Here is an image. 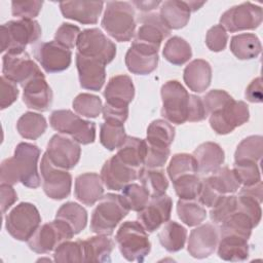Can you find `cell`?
Segmentation results:
<instances>
[{"label": "cell", "mask_w": 263, "mask_h": 263, "mask_svg": "<svg viewBox=\"0 0 263 263\" xmlns=\"http://www.w3.org/2000/svg\"><path fill=\"white\" fill-rule=\"evenodd\" d=\"M228 41V35L226 30L221 25H215L212 27L205 36V44L210 50L218 52L225 49Z\"/></svg>", "instance_id": "obj_55"}, {"label": "cell", "mask_w": 263, "mask_h": 263, "mask_svg": "<svg viewBox=\"0 0 263 263\" xmlns=\"http://www.w3.org/2000/svg\"><path fill=\"white\" fill-rule=\"evenodd\" d=\"M205 180L221 195L235 193L240 187L235 173L227 166L218 168L211 176L205 178Z\"/></svg>", "instance_id": "obj_39"}, {"label": "cell", "mask_w": 263, "mask_h": 263, "mask_svg": "<svg viewBox=\"0 0 263 263\" xmlns=\"http://www.w3.org/2000/svg\"><path fill=\"white\" fill-rule=\"evenodd\" d=\"M92 211L90 230L96 234L111 235L115 227L129 212L126 203L119 194L107 193L99 200Z\"/></svg>", "instance_id": "obj_3"}, {"label": "cell", "mask_w": 263, "mask_h": 263, "mask_svg": "<svg viewBox=\"0 0 263 263\" xmlns=\"http://www.w3.org/2000/svg\"><path fill=\"white\" fill-rule=\"evenodd\" d=\"M219 241V232L211 223L197 225L191 230L188 238V253L196 259H203L211 256Z\"/></svg>", "instance_id": "obj_19"}, {"label": "cell", "mask_w": 263, "mask_h": 263, "mask_svg": "<svg viewBox=\"0 0 263 263\" xmlns=\"http://www.w3.org/2000/svg\"><path fill=\"white\" fill-rule=\"evenodd\" d=\"M53 259L59 263L84 262V252L82 240L63 241L55 250Z\"/></svg>", "instance_id": "obj_49"}, {"label": "cell", "mask_w": 263, "mask_h": 263, "mask_svg": "<svg viewBox=\"0 0 263 263\" xmlns=\"http://www.w3.org/2000/svg\"><path fill=\"white\" fill-rule=\"evenodd\" d=\"M237 209V196L227 194L222 196L218 202L211 208L210 218L214 224H222Z\"/></svg>", "instance_id": "obj_50"}, {"label": "cell", "mask_w": 263, "mask_h": 263, "mask_svg": "<svg viewBox=\"0 0 263 263\" xmlns=\"http://www.w3.org/2000/svg\"><path fill=\"white\" fill-rule=\"evenodd\" d=\"M146 153H147L146 140L127 136L124 143L118 148L116 155L124 163L140 170L144 164Z\"/></svg>", "instance_id": "obj_32"}, {"label": "cell", "mask_w": 263, "mask_h": 263, "mask_svg": "<svg viewBox=\"0 0 263 263\" xmlns=\"http://www.w3.org/2000/svg\"><path fill=\"white\" fill-rule=\"evenodd\" d=\"M45 153L55 166L68 171L74 168L78 163L81 148L79 143L72 138L57 134L49 140Z\"/></svg>", "instance_id": "obj_15"}, {"label": "cell", "mask_w": 263, "mask_h": 263, "mask_svg": "<svg viewBox=\"0 0 263 263\" xmlns=\"http://www.w3.org/2000/svg\"><path fill=\"white\" fill-rule=\"evenodd\" d=\"M126 134L123 122L105 120L100 127V142L108 150L118 149L125 141Z\"/></svg>", "instance_id": "obj_40"}, {"label": "cell", "mask_w": 263, "mask_h": 263, "mask_svg": "<svg viewBox=\"0 0 263 263\" xmlns=\"http://www.w3.org/2000/svg\"><path fill=\"white\" fill-rule=\"evenodd\" d=\"M197 164L193 155L187 153L175 154L167 166V174L172 181L187 174H197Z\"/></svg>", "instance_id": "obj_46"}, {"label": "cell", "mask_w": 263, "mask_h": 263, "mask_svg": "<svg viewBox=\"0 0 263 263\" xmlns=\"http://www.w3.org/2000/svg\"><path fill=\"white\" fill-rule=\"evenodd\" d=\"M34 57L47 73H58L69 68L72 61L70 49L58 42H41L34 48Z\"/></svg>", "instance_id": "obj_16"}, {"label": "cell", "mask_w": 263, "mask_h": 263, "mask_svg": "<svg viewBox=\"0 0 263 263\" xmlns=\"http://www.w3.org/2000/svg\"><path fill=\"white\" fill-rule=\"evenodd\" d=\"M50 126L66 136H70L77 143L88 145L96 140V124L84 120L70 110H55L49 117Z\"/></svg>", "instance_id": "obj_6"}, {"label": "cell", "mask_w": 263, "mask_h": 263, "mask_svg": "<svg viewBox=\"0 0 263 263\" xmlns=\"http://www.w3.org/2000/svg\"><path fill=\"white\" fill-rule=\"evenodd\" d=\"M75 197L85 205H93L104 194V183L97 173H84L75 179Z\"/></svg>", "instance_id": "obj_26"}, {"label": "cell", "mask_w": 263, "mask_h": 263, "mask_svg": "<svg viewBox=\"0 0 263 263\" xmlns=\"http://www.w3.org/2000/svg\"><path fill=\"white\" fill-rule=\"evenodd\" d=\"M218 256L225 261H245L249 257L250 248L248 239L234 236L222 235L218 241Z\"/></svg>", "instance_id": "obj_31"}, {"label": "cell", "mask_w": 263, "mask_h": 263, "mask_svg": "<svg viewBox=\"0 0 263 263\" xmlns=\"http://www.w3.org/2000/svg\"><path fill=\"white\" fill-rule=\"evenodd\" d=\"M55 219L66 223L74 234H78L87 224V212L79 203L69 201L61 205L55 214Z\"/></svg>", "instance_id": "obj_36"}, {"label": "cell", "mask_w": 263, "mask_h": 263, "mask_svg": "<svg viewBox=\"0 0 263 263\" xmlns=\"http://www.w3.org/2000/svg\"><path fill=\"white\" fill-rule=\"evenodd\" d=\"M173 184L180 199H196L200 191L201 180L197 174H187L177 178Z\"/></svg>", "instance_id": "obj_47"}, {"label": "cell", "mask_w": 263, "mask_h": 263, "mask_svg": "<svg viewBox=\"0 0 263 263\" xmlns=\"http://www.w3.org/2000/svg\"><path fill=\"white\" fill-rule=\"evenodd\" d=\"M76 66L80 86L98 91L106 80V68L102 62L76 52Z\"/></svg>", "instance_id": "obj_22"}, {"label": "cell", "mask_w": 263, "mask_h": 263, "mask_svg": "<svg viewBox=\"0 0 263 263\" xmlns=\"http://www.w3.org/2000/svg\"><path fill=\"white\" fill-rule=\"evenodd\" d=\"M102 113L104 120H117L124 123L128 117V108H114L105 104Z\"/></svg>", "instance_id": "obj_61"}, {"label": "cell", "mask_w": 263, "mask_h": 263, "mask_svg": "<svg viewBox=\"0 0 263 263\" xmlns=\"http://www.w3.org/2000/svg\"><path fill=\"white\" fill-rule=\"evenodd\" d=\"M177 214L180 220L189 227L199 225L206 217L204 206L195 199H179Z\"/></svg>", "instance_id": "obj_43"}, {"label": "cell", "mask_w": 263, "mask_h": 263, "mask_svg": "<svg viewBox=\"0 0 263 263\" xmlns=\"http://www.w3.org/2000/svg\"><path fill=\"white\" fill-rule=\"evenodd\" d=\"M41 223L37 208L30 202H21L5 217V228L16 240L28 241Z\"/></svg>", "instance_id": "obj_7"}, {"label": "cell", "mask_w": 263, "mask_h": 263, "mask_svg": "<svg viewBox=\"0 0 263 263\" xmlns=\"http://www.w3.org/2000/svg\"><path fill=\"white\" fill-rule=\"evenodd\" d=\"M184 82L194 92H203L212 81V68L209 62L197 59L184 69Z\"/></svg>", "instance_id": "obj_28"}, {"label": "cell", "mask_w": 263, "mask_h": 263, "mask_svg": "<svg viewBox=\"0 0 263 263\" xmlns=\"http://www.w3.org/2000/svg\"><path fill=\"white\" fill-rule=\"evenodd\" d=\"M84 262H109L114 249V241L110 235L97 234L82 240Z\"/></svg>", "instance_id": "obj_30"}, {"label": "cell", "mask_w": 263, "mask_h": 263, "mask_svg": "<svg viewBox=\"0 0 263 263\" xmlns=\"http://www.w3.org/2000/svg\"><path fill=\"white\" fill-rule=\"evenodd\" d=\"M80 33L79 27L69 23H63L54 34V41L68 49H72L76 47Z\"/></svg>", "instance_id": "obj_52"}, {"label": "cell", "mask_w": 263, "mask_h": 263, "mask_svg": "<svg viewBox=\"0 0 263 263\" xmlns=\"http://www.w3.org/2000/svg\"><path fill=\"white\" fill-rule=\"evenodd\" d=\"M102 1H65L60 3V9L64 17L81 24H97L103 10Z\"/></svg>", "instance_id": "obj_24"}, {"label": "cell", "mask_w": 263, "mask_h": 263, "mask_svg": "<svg viewBox=\"0 0 263 263\" xmlns=\"http://www.w3.org/2000/svg\"><path fill=\"white\" fill-rule=\"evenodd\" d=\"M41 27L35 20L20 18L1 26V52H23L41 37Z\"/></svg>", "instance_id": "obj_4"}, {"label": "cell", "mask_w": 263, "mask_h": 263, "mask_svg": "<svg viewBox=\"0 0 263 263\" xmlns=\"http://www.w3.org/2000/svg\"><path fill=\"white\" fill-rule=\"evenodd\" d=\"M47 128V122L43 115L35 112L24 113L16 122L18 134L29 140H36L41 137Z\"/></svg>", "instance_id": "obj_38"}, {"label": "cell", "mask_w": 263, "mask_h": 263, "mask_svg": "<svg viewBox=\"0 0 263 263\" xmlns=\"http://www.w3.org/2000/svg\"><path fill=\"white\" fill-rule=\"evenodd\" d=\"M160 245L171 253L182 250L187 239V230L176 221H167L158 233Z\"/></svg>", "instance_id": "obj_34"}, {"label": "cell", "mask_w": 263, "mask_h": 263, "mask_svg": "<svg viewBox=\"0 0 263 263\" xmlns=\"http://www.w3.org/2000/svg\"><path fill=\"white\" fill-rule=\"evenodd\" d=\"M162 54L171 64L181 66L191 59L192 50L191 46L185 39L179 36H174L166 41Z\"/></svg>", "instance_id": "obj_42"}, {"label": "cell", "mask_w": 263, "mask_h": 263, "mask_svg": "<svg viewBox=\"0 0 263 263\" xmlns=\"http://www.w3.org/2000/svg\"><path fill=\"white\" fill-rule=\"evenodd\" d=\"M161 115L170 122L183 124L187 121L190 95L177 80H170L161 86Z\"/></svg>", "instance_id": "obj_8"}, {"label": "cell", "mask_w": 263, "mask_h": 263, "mask_svg": "<svg viewBox=\"0 0 263 263\" xmlns=\"http://www.w3.org/2000/svg\"><path fill=\"white\" fill-rule=\"evenodd\" d=\"M262 154L263 138L258 135L250 136L238 144L234 154V161H253L259 163Z\"/></svg>", "instance_id": "obj_44"}, {"label": "cell", "mask_w": 263, "mask_h": 263, "mask_svg": "<svg viewBox=\"0 0 263 263\" xmlns=\"http://www.w3.org/2000/svg\"><path fill=\"white\" fill-rule=\"evenodd\" d=\"M160 5L159 15L170 30H178L188 24L191 10L186 1L167 0Z\"/></svg>", "instance_id": "obj_29"}, {"label": "cell", "mask_w": 263, "mask_h": 263, "mask_svg": "<svg viewBox=\"0 0 263 263\" xmlns=\"http://www.w3.org/2000/svg\"><path fill=\"white\" fill-rule=\"evenodd\" d=\"M186 2H187V4H188V6H189L191 12L196 11V10L199 9L202 5H204V3H205V2H197V1H186Z\"/></svg>", "instance_id": "obj_64"}, {"label": "cell", "mask_w": 263, "mask_h": 263, "mask_svg": "<svg viewBox=\"0 0 263 263\" xmlns=\"http://www.w3.org/2000/svg\"><path fill=\"white\" fill-rule=\"evenodd\" d=\"M42 5V1H12L11 13L15 17L34 20L39 14Z\"/></svg>", "instance_id": "obj_53"}, {"label": "cell", "mask_w": 263, "mask_h": 263, "mask_svg": "<svg viewBox=\"0 0 263 263\" xmlns=\"http://www.w3.org/2000/svg\"><path fill=\"white\" fill-rule=\"evenodd\" d=\"M0 85H1V101H0V108L4 110L5 108L12 105L18 96V88L16 83L9 80L5 76H1L0 78Z\"/></svg>", "instance_id": "obj_57"}, {"label": "cell", "mask_w": 263, "mask_h": 263, "mask_svg": "<svg viewBox=\"0 0 263 263\" xmlns=\"http://www.w3.org/2000/svg\"><path fill=\"white\" fill-rule=\"evenodd\" d=\"M233 172L235 173L240 185L251 186L261 181V174L258 162L234 161Z\"/></svg>", "instance_id": "obj_51"}, {"label": "cell", "mask_w": 263, "mask_h": 263, "mask_svg": "<svg viewBox=\"0 0 263 263\" xmlns=\"http://www.w3.org/2000/svg\"><path fill=\"white\" fill-rule=\"evenodd\" d=\"M23 102L33 110L47 111L52 104V90L44 76L37 77L23 87Z\"/></svg>", "instance_id": "obj_25"}, {"label": "cell", "mask_w": 263, "mask_h": 263, "mask_svg": "<svg viewBox=\"0 0 263 263\" xmlns=\"http://www.w3.org/2000/svg\"><path fill=\"white\" fill-rule=\"evenodd\" d=\"M40 156L38 146L22 142L17 144L14 154L1 163L0 181L13 185L21 182L24 186L36 189L40 186V176L37 164Z\"/></svg>", "instance_id": "obj_1"}, {"label": "cell", "mask_w": 263, "mask_h": 263, "mask_svg": "<svg viewBox=\"0 0 263 263\" xmlns=\"http://www.w3.org/2000/svg\"><path fill=\"white\" fill-rule=\"evenodd\" d=\"M160 4H161L160 1H133L132 2V5H135L140 11L147 12V13L151 10H154Z\"/></svg>", "instance_id": "obj_63"}, {"label": "cell", "mask_w": 263, "mask_h": 263, "mask_svg": "<svg viewBox=\"0 0 263 263\" xmlns=\"http://www.w3.org/2000/svg\"><path fill=\"white\" fill-rule=\"evenodd\" d=\"M77 52L107 65L116 55V45L98 28L83 30L77 40Z\"/></svg>", "instance_id": "obj_10"}, {"label": "cell", "mask_w": 263, "mask_h": 263, "mask_svg": "<svg viewBox=\"0 0 263 263\" xmlns=\"http://www.w3.org/2000/svg\"><path fill=\"white\" fill-rule=\"evenodd\" d=\"M72 229L63 221L54 219L38 227L28 240L30 250L37 254H46L54 251L63 241L74 236Z\"/></svg>", "instance_id": "obj_9"}, {"label": "cell", "mask_w": 263, "mask_h": 263, "mask_svg": "<svg viewBox=\"0 0 263 263\" xmlns=\"http://www.w3.org/2000/svg\"><path fill=\"white\" fill-rule=\"evenodd\" d=\"M3 76L24 87L31 80L44 76L27 51L6 52L2 58Z\"/></svg>", "instance_id": "obj_12"}, {"label": "cell", "mask_w": 263, "mask_h": 263, "mask_svg": "<svg viewBox=\"0 0 263 263\" xmlns=\"http://www.w3.org/2000/svg\"><path fill=\"white\" fill-rule=\"evenodd\" d=\"M261 49V42L253 33L235 35L230 41V50L238 60L255 59L260 54Z\"/></svg>", "instance_id": "obj_35"}, {"label": "cell", "mask_w": 263, "mask_h": 263, "mask_svg": "<svg viewBox=\"0 0 263 263\" xmlns=\"http://www.w3.org/2000/svg\"><path fill=\"white\" fill-rule=\"evenodd\" d=\"M139 172L140 170L124 163L115 154L104 163L100 176L108 189L119 191L137 180Z\"/></svg>", "instance_id": "obj_17"}, {"label": "cell", "mask_w": 263, "mask_h": 263, "mask_svg": "<svg viewBox=\"0 0 263 263\" xmlns=\"http://www.w3.org/2000/svg\"><path fill=\"white\" fill-rule=\"evenodd\" d=\"M40 173L44 193L51 199L61 200L69 196L72 186L71 174L55 166L44 153L41 159Z\"/></svg>", "instance_id": "obj_13"}, {"label": "cell", "mask_w": 263, "mask_h": 263, "mask_svg": "<svg viewBox=\"0 0 263 263\" xmlns=\"http://www.w3.org/2000/svg\"><path fill=\"white\" fill-rule=\"evenodd\" d=\"M141 185L149 193L150 197H157L165 194L168 187V181L161 168H148L141 167L139 177Z\"/></svg>", "instance_id": "obj_37"}, {"label": "cell", "mask_w": 263, "mask_h": 263, "mask_svg": "<svg viewBox=\"0 0 263 263\" xmlns=\"http://www.w3.org/2000/svg\"><path fill=\"white\" fill-rule=\"evenodd\" d=\"M220 225V236L234 235L248 240L252 234V230L255 228L251 218L238 209Z\"/></svg>", "instance_id": "obj_33"}, {"label": "cell", "mask_w": 263, "mask_h": 263, "mask_svg": "<svg viewBox=\"0 0 263 263\" xmlns=\"http://www.w3.org/2000/svg\"><path fill=\"white\" fill-rule=\"evenodd\" d=\"M124 202L126 203L129 211L140 212L143 210L150 200V195L146 189L139 184L130 183L122 189L121 194Z\"/></svg>", "instance_id": "obj_48"}, {"label": "cell", "mask_w": 263, "mask_h": 263, "mask_svg": "<svg viewBox=\"0 0 263 263\" xmlns=\"http://www.w3.org/2000/svg\"><path fill=\"white\" fill-rule=\"evenodd\" d=\"M172 208L173 200L168 195L151 197L148 204L138 212V222L147 232H154L170 220Z\"/></svg>", "instance_id": "obj_18"}, {"label": "cell", "mask_w": 263, "mask_h": 263, "mask_svg": "<svg viewBox=\"0 0 263 263\" xmlns=\"http://www.w3.org/2000/svg\"><path fill=\"white\" fill-rule=\"evenodd\" d=\"M125 65L133 74L148 75L157 68L158 49L133 41L125 54Z\"/></svg>", "instance_id": "obj_20"}, {"label": "cell", "mask_w": 263, "mask_h": 263, "mask_svg": "<svg viewBox=\"0 0 263 263\" xmlns=\"http://www.w3.org/2000/svg\"><path fill=\"white\" fill-rule=\"evenodd\" d=\"M263 12L259 5L245 2L232 6L220 17V25L231 33L257 29L262 23Z\"/></svg>", "instance_id": "obj_14"}, {"label": "cell", "mask_w": 263, "mask_h": 263, "mask_svg": "<svg viewBox=\"0 0 263 263\" xmlns=\"http://www.w3.org/2000/svg\"><path fill=\"white\" fill-rule=\"evenodd\" d=\"M250 118L249 106L231 99L220 109L210 114V125L218 135H227L246 123Z\"/></svg>", "instance_id": "obj_11"}, {"label": "cell", "mask_w": 263, "mask_h": 263, "mask_svg": "<svg viewBox=\"0 0 263 263\" xmlns=\"http://www.w3.org/2000/svg\"><path fill=\"white\" fill-rule=\"evenodd\" d=\"M222 196H224V195L219 194L209 184V182L205 179L201 180V187H200V191H199V194H198L197 198H198V201L202 205H205L208 208H212V206H214L218 202V200Z\"/></svg>", "instance_id": "obj_59"}, {"label": "cell", "mask_w": 263, "mask_h": 263, "mask_svg": "<svg viewBox=\"0 0 263 263\" xmlns=\"http://www.w3.org/2000/svg\"><path fill=\"white\" fill-rule=\"evenodd\" d=\"M170 148L152 146L147 143V153L144 160L145 167L161 168L170 156Z\"/></svg>", "instance_id": "obj_54"}, {"label": "cell", "mask_w": 263, "mask_h": 263, "mask_svg": "<svg viewBox=\"0 0 263 263\" xmlns=\"http://www.w3.org/2000/svg\"><path fill=\"white\" fill-rule=\"evenodd\" d=\"M74 111L81 116L87 118H96L100 115L103 109L102 100L95 95L79 93L73 101Z\"/></svg>", "instance_id": "obj_45"}, {"label": "cell", "mask_w": 263, "mask_h": 263, "mask_svg": "<svg viewBox=\"0 0 263 263\" xmlns=\"http://www.w3.org/2000/svg\"><path fill=\"white\" fill-rule=\"evenodd\" d=\"M116 243L127 261L142 262L150 253L148 232L138 221H125L116 232Z\"/></svg>", "instance_id": "obj_5"}, {"label": "cell", "mask_w": 263, "mask_h": 263, "mask_svg": "<svg viewBox=\"0 0 263 263\" xmlns=\"http://www.w3.org/2000/svg\"><path fill=\"white\" fill-rule=\"evenodd\" d=\"M192 155L197 164V172L201 174H213L221 167L225 160L224 150L214 142L200 144Z\"/></svg>", "instance_id": "obj_27"}, {"label": "cell", "mask_w": 263, "mask_h": 263, "mask_svg": "<svg viewBox=\"0 0 263 263\" xmlns=\"http://www.w3.org/2000/svg\"><path fill=\"white\" fill-rule=\"evenodd\" d=\"M245 96H246V99L251 103H261L263 101L261 77L255 78L249 84V86L246 89Z\"/></svg>", "instance_id": "obj_62"}, {"label": "cell", "mask_w": 263, "mask_h": 263, "mask_svg": "<svg viewBox=\"0 0 263 263\" xmlns=\"http://www.w3.org/2000/svg\"><path fill=\"white\" fill-rule=\"evenodd\" d=\"M206 116H208V112L204 107L202 98L195 95H190L187 121L189 122L201 121L205 119Z\"/></svg>", "instance_id": "obj_58"}, {"label": "cell", "mask_w": 263, "mask_h": 263, "mask_svg": "<svg viewBox=\"0 0 263 263\" xmlns=\"http://www.w3.org/2000/svg\"><path fill=\"white\" fill-rule=\"evenodd\" d=\"M231 99H233L227 91L223 89H213L210 90L203 98V104L206 109L208 115L215 112L216 110L223 107Z\"/></svg>", "instance_id": "obj_56"}, {"label": "cell", "mask_w": 263, "mask_h": 263, "mask_svg": "<svg viewBox=\"0 0 263 263\" xmlns=\"http://www.w3.org/2000/svg\"><path fill=\"white\" fill-rule=\"evenodd\" d=\"M0 194H1V212H5L17 200V194L12 187V185L1 183L0 185Z\"/></svg>", "instance_id": "obj_60"}, {"label": "cell", "mask_w": 263, "mask_h": 263, "mask_svg": "<svg viewBox=\"0 0 263 263\" xmlns=\"http://www.w3.org/2000/svg\"><path fill=\"white\" fill-rule=\"evenodd\" d=\"M104 97L106 103L114 108H128L135 97V86L133 80L127 75H116L109 79Z\"/></svg>", "instance_id": "obj_23"}, {"label": "cell", "mask_w": 263, "mask_h": 263, "mask_svg": "<svg viewBox=\"0 0 263 263\" xmlns=\"http://www.w3.org/2000/svg\"><path fill=\"white\" fill-rule=\"evenodd\" d=\"M141 26L135 37V42L159 49L161 42L170 36L171 30L158 13H146L140 18Z\"/></svg>", "instance_id": "obj_21"}, {"label": "cell", "mask_w": 263, "mask_h": 263, "mask_svg": "<svg viewBox=\"0 0 263 263\" xmlns=\"http://www.w3.org/2000/svg\"><path fill=\"white\" fill-rule=\"evenodd\" d=\"M175 138V127L163 119H156L152 121L147 128L146 142L149 145L170 148Z\"/></svg>", "instance_id": "obj_41"}, {"label": "cell", "mask_w": 263, "mask_h": 263, "mask_svg": "<svg viewBox=\"0 0 263 263\" xmlns=\"http://www.w3.org/2000/svg\"><path fill=\"white\" fill-rule=\"evenodd\" d=\"M135 9L132 3L126 1H109L106 3L101 25L115 40L127 42L135 34Z\"/></svg>", "instance_id": "obj_2"}]
</instances>
